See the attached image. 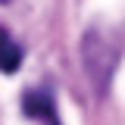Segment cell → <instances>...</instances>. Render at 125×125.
Listing matches in <instances>:
<instances>
[{
	"label": "cell",
	"instance_id": "1",
	"mask_svg": "<svg viewBox=\"0 0 125 125\" xmlns=\"http://www.w3.org/2000/svg\"><path fill=\"white\" fill-rule=\"evenodd\" d=\"M81 66H84V75H88L94 97L103 100L109 94V88H113L116 69H119V47L103 31L88 28L81 34Z\"/></svg>",
	"mask_w": 125,
	"mask_h": 125
},
{
	"label": "cell",
	"instance_id": "2",
	"mask_svg": "<svg viewBox=\"0 0 125 125\" xmlns=\"http://www.w3.org/2000/svg\"><path fill=\"white\" fill-rule=\"evenodd\" d=\"M22 113L31 119H56V106H53V97L50 91H25L22 97Z\"/></svg>",
	"mask_w": 125,
	"mask_h": 125
},
{
	"label": "cell",
	"instance_id": "3",
	"mask_svg": "<svg viewBox=\"0 0 125 125\" xmlns=\"http://www.w3.org/2000/svg\"><path fill=\"white\" fill-rule=\"evenodd\" d=\"M22 66V47L10 38V31L0 28V72H16Z\"/></svg>",
	"mask_w": 125,
	"mask_h": 125
},
{
	"label": "cell",
	"instance_id": "4",
	"mask_svg": "<svg viewBox=\"0 0 125 125\" xmlns=\"http://www.w3.org/2000/svg\"><path fill=\"white\" fill-rule=\"evenodd\" d=\"M0 3H10V0H0Z\"/></svg>",
	"mask_w": 125,
	"mask_h": 125
}]
</instances>
